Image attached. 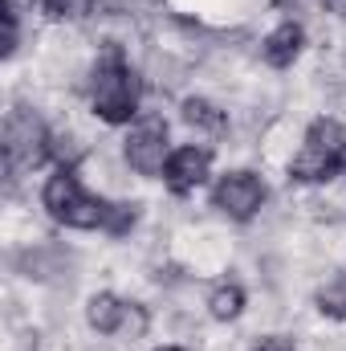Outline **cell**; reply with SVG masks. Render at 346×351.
Listing matches in <instances>:
<instances>
[{
  "mask_svg": "<svg viewBox=\"0 0 346 351\" xmlns=\"http://www.w3.org/2000/svg\"><path fill=\"white\" fill-rule=\"evenodd\" d=\"M110 200L114 196L94 192L82 180V168H53L37 188V204L45 208V217L70 233H106Z\"/></svg>",
  "mask_w": 346,
  "mask_h": 351,
  "instance_id": "cell-2",
  "label": "cell"
},
{
  "mask_svg": "<svg viewBox=\"0 0 346 351\" xmlns=\"http://www.w3.org/2000/svg\"><path fill=\"white\" fill-rule=\"evenodd\" d=\"M102 0H29V8L49 21V25H62V29H74V25H86L90 16L98 12Z\"/></svg>",
  "mask_w": 346,
  "mask_h": 351,
  "instance_id": "cell-13",
  "label": "cell"
},
{
  "mask_svg": "<svg viewBox=\"0 0 346 351\" xmlns=\"http://www.w3.org/2000/svg\"><path fill=\"white\" fill-rule=\"evenodd\" d=\"M86 327L98 339H118L122 335V319H127V298L118 290H94L82 306Z\"/></svg>",
  "mask_w": 346,
  "mask_h": 351,
  "instance_id": "cell-11",
  "label": "cell"
},
{
  "mask_svg": "<svg viewBox=\"0 0 346 351\" xmlns=\"http://www.w3.org/2000/svg\"><path fill=\"white\" fill-rule=\"evenodd\" d=\"M179 123H183L191 135L208 139V143H220V139L232 135V110L220 106V102L208 98V94H183V98H179Z\"/></svg>",
  "mask_w": 346,
  "mask_h": 351,
  "instance_id": "cell-9",
  "label": "cell"
},
{
  "mask_svg": "<svg viewBox=\"0 0 346 351\" xmlns=\"http://www.w3.org/2000/svg\"><path fill=\"white\" fill-rule=\"evenodd\" d=\"M16 274L21 278H29V282H41V286H57V282H66L74 269H70V254L57 245V241H33V245H25V250H16Z\"/></svg>",
  "mask_w": 346,
  "mask_h": 351,
  "instance_id": "cell-10",
  "label": "cell"
},
{
  "mask_svg": "<svg viewBox=\"0 0 346 351\" xmlns=\"http://www.w3.org/2000/svg\"><path fill=\"white\" fill-rule=\"evenodd\" d=\"M212 164H216V152L212 143H179L163 168V188L172 192L175 200H187L196 196L204 184H212Z\"/></svg>",
  "mask_w": 346,
  "mask_h": 351,
  "instance_id": "cell-7",
  "label": "cell"
},
{
  "mask_svg": "<svg viewBox=\"0 0 346 351\" xmlns=\"http://www.w3.org/2000/svg\"><path fill=\"white\" fill-rule=\"evenodd\" d=\"M346 168V123L338 114H314L302 127L297 152L285 160V180L293 188H326Z\"/></svg>",
  "mask_w": 346,
  "mask_h": 351,
  "instance_id": "cell-3",
  "label": "cell"
},
{
  "mask_svg": "<svg viewBox=\"0 0 346 351\" xmlns=\"http://www.w3.org/2000/svg\"><path fill=\"white\" fill-rule=\"evenodd\" d=\"M343 176H346V168H343Z\"/></svg>",
  "mask_w": 346,
  "mask_h": 351,
  "instance_id": "cell-20",
  "label": "cell"
},
{
  "mask_svg": "<svg viewBox=\"0 0 346 351\" xmlns=\"http://www.w3.org/2000/svg\"><path fill=\"white\" fill-rule=\"evenodd\" d=\"M204 311H208V319L212 323H237L245 311H249V290H245V282H237V278H220V282H212V290H208V298H204Z\"/></svg>",
  "mask_w": 346,
  "mask_h": 351,
  "instance_id": "cell-12",
  "label": "cell"
},
{
  "mask_svg": "<svg viewBox=\"0 0 346 351\" xmlns=\"http://www.w3.org/2000/svg\"><path fill=\"white\" fill-rule=\"evenodd\" d=\"M4 180L16 188L25 176H33L49 160V123L33 102H12L4 110Z\"/></svg>",
  "mask_w": 346,
  "mask_h": 351,
  "instance_id": "cell-4",
  "label": "cell"
},
{
  "mask_svg": "<svg viewBox=\"0 0 346 351\" xmlns=\"http://www.w3.org/2000/svg\"><path fill=\"white\" fill-rule=\"evenodd\" d=\"M151 323H155L151 306L139 302V298H127V319H122V335H118V343H143V339L151 335Z\"/></svg>",
  "mask_w": 346,
  "mask_h": 351,
  "instance_id": "cell-16",
  "label": "cell"
},
{
  "mask_svg": "<svg viewBox=\"0 0 346 351\" xmlns=\"http://www.w3.org/2000/svg\"><path fill=\"white\" fill-rule=\"evenodd\" d=\"M306 49H310V33H306V25H302L297 16H281V21L257 41L261 66L273 70V74L293 70V66L306 58Z\"/></svg>",
  "mask_w": 346,
  "mask_h": 351,
  "instance_id": "cell-8",
  "label": "cell"
},
{
  "mask_svg": "<svg viewBox=\"0 0 346 351\" xmlns=\"http://www.w3.org/2000/svg\"><path fill=\"white\" fill-rule=\"evenodd\" d=\"M143 200H131V196H118V200H110V221H106V237H114V241H122V237H131L135 229H139V221H143Z\"/></svg>",
  "mask_w": 346,
  "mask_h": 351,
  "instance_id": "cell-15",
  "label": "cell"
},
{
  "mask_svg": "<svg viewBox=\"0 0 346 351\" xmlns=\"http://www.w3.org/2000/svg\"><path fill=\"white\" fill-rule=\"evenodd\" d=\"M208 204L232 225H253L269 204V180L257 168H224L208 188Z\"/></svg>",
  "mask_w": 346,
  "mask_h": 351,
  "instance_id": "cell-6",
  "label": "cell"
},
{
  "mask_svg": "<svg viewBox=\"0 0 346 351\" xmlns=\"http://www.w3.org/2000/svg\"><path fill=\"white\" fill-rule=\"evenodd\" d=\"M151 351H196V348H187V343H159V348H151Z\"/></svg>",
  "mask_w": 346,
  "mask_h": 351,
  "instance_id": "cell-19",
  "label": "cell"
},
{
  "mask_svg": "<svg viewBox=\"0 0 346 351\" xmlns=\"http://www.w3.org/2000/svg\"><path fill=\"white\" fill-rule=\"evenodd\" d=\"M314 311H318L326 323H346V274L326 278V282L314 290Z\"/></svg>",
  "mask_w": 346,
  "mask_h": 351,
  "instance_id": "cell-14",
  "label": "cell"
},
{
  "mask_svg": "<svg viewBox=\"0 0 346 351\" xmlns=\"http://www.w3.org/2000/svg\"><path fill=\"white\" fill-rule=\"evenodd\" d=\"M172 152H175L172 127H168V119H163L159 110H143V114L127 127L122 147H118L122 168L135 172L139 180H163V168H168Z\"/></svg>",
  "mask_w": 346,
  "mask_h": 351,
  "instance_id": "cell-5",
  "label": "cell"
},
{
  "mask_svg": "<svg viewBox=\"0 0 346 351\" xmlns=\"http://www.w3.org/2000/svg\"><path fill=\"white\" fill-rule=\"evenodd\" d=\"M249 351H302L293 335H281V331H269V335H257Z\"/></svg>",
  "mask_w": 346,
  "mask_h": 351,
  "instance_id": "cell-17",
  "label": "cell"
},
{
  "mask_svg": "<svg viewBox=\"0 0 346 351\" xmlns=\"http://www.w3.org/2000/svg\"><path fill=\"white\" fill-rule=\"evenodd\" d=\"M314 8L330 21H346V0H314Z\"/></svg>",
  "mask_w": 346,
  "mask_h": 351,
  "instance_id": "cell-18",
  "label": "cell"
},
{
  "mask_svg": "<svg viewBox=\"0 0 346 351\" xmlns=\"http://www.w3.org/2000/svg\"><path fill=\"white\" fill-rule=\"evenodd\" d=\"M82 94H86V110L94 123H102V127H131L143 114L147 74L131 62L122 41L106 37L94 49L86 74H82Z\"/></svg>",
  "mask_w": 346,
  "mask_h": 351,
  "instance_id": "cell-1",
  "label": "cell"
}]
</instances>
